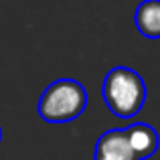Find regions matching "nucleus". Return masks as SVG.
Returning <instances> with one entry per match:
<instances>
[{"label": "nucleus", "instance_id": "nucleus-1", "mask_svg": "<svg viewBox=\"0 0 160 160\" xmlns=\"http://www.w3.org/2000/svg\"><path fill=\"white\" fill-rule=\"evenodd\" d=\"M102 95L113 116L130 120L146 102V83L130 67H113L103 79Z\"/></svg>", "mask_w": 160, "mask_h": 160}, {"label": "nucleus", "instance_id": "nucleus-2", "mask_svg": "<svg viewBox=\"0 0 160 160\" xmlns=\"http://www.w3.org/2000/svg\"><path fill=\"white\" fill-rule=\"evenodd\" d=\"M87 91L75 79H57L41 93L39 116L51 124H67L83 113Z\"/></svg>", "mask_w": 160, "mask_h": 160}, {"label": "nucleus", "instance_id": "nucleus-3", "mask_svg": "<svg viewBox=\"0 0 160 160\" xmlns=\"http://www.w3.org/2000/svg\"><path fill=\"white\" fill-rule=\"evenodd\" d=\"M93 160H138L126 138L124 128L108 130L99 136L93 150Z\"/></svg>", "mask_w": 160, "mask_h": 160}, {"label": "nucleus", "instance_id": "nucleus-4", "mask_svg": "<svg viewBox=\"0 0 160 160\" xmlns=\"http://www.w3.org/2000/svg\"><path fill=\"white\" fill-rule=\"evenodd\" d=\"M124 132L138 160H146L156 154L160 140H158V132L150 124H132L128 128H124Z\"/></svg>", "mask_w": 160, "mask_h": 160}, {"label": "nucleus", "instance_id": "nucleus-5", "mask_svg": "<svg viewBox=\"0 0 160 160\" xmlns=\"http://www.w3.org/2000/svg\"><path fill=\"white\" fill-rule=\"evenodd\" d=\"M134 22L146 39H160V0H144L134 12Z\"/></svg>", "mask_w": 160, "mask_h": 160}, {"label": "nucleus", "instance_id": "nucleus-6", "mask_svg": "<svg viewBox=\"0 0 160 160\" xmlns=\"http://www.w3.org/2000/svg\"><path fill=\"white\" fill-rule=\"evenodd\" d=\"M0 140H2V128H0Z\"/></svg>", "mask_w": 160, "mask_h": 160}]
</instances>
